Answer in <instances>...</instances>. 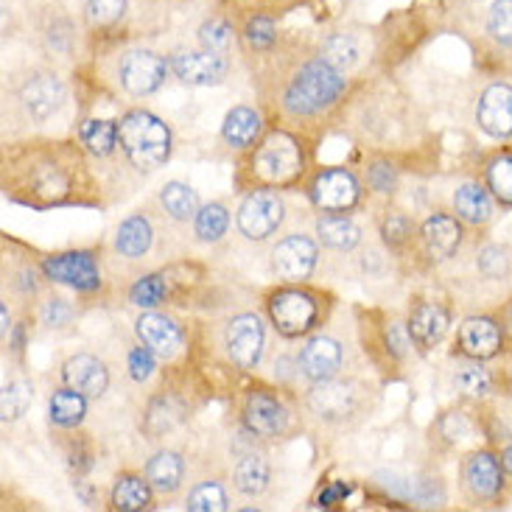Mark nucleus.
Returning <instances> with one entry per match:
<instances>
[{"instance_id":"nucleus-1","label":"nucleus","mask_w":512,"mask_h":512,"mask_svg":"<svg viewBox=\"0 0 512 512\" xmlns=\"http://www.w3.org/2000/svg\"><path fill=\"white\" fill-rule=\"evenodd\" d=\"M6 196L31 208H56L79 202L87 185L82 152L70 143H26L6 154Z\"/></svg>"},{"instance_id":"nucleus-2","label":"nucleus","mask_w":512,"mask_h":512,"mask_svg":"<svg viewBox=\"0 0 512 512\" xmlns=\"http://www.w3.org/2000/svg\"><path fill=\"white\" fill-rule=\"evenodd\" d=\"M247 171L255 188H294L305 174L303 140L283 129L263 135L252 146Z\"/></svg>"},{"instance_id":"nucleus-3","label":"nucleus","mask_w":512,"mask_h":512,"mask_svg":"<svg viewBox=\"0 0 512 512\" xmlns=\"http://www.w3.org/2000/svg\"><path fill=\"white\" fill-rule=\"evenodd\" d=\"M118 146L129 166L140 174H154L171 160L174 138L163 118L149 110H129L118 121Z\"/></svg>"},{"instance_id":"nucleus-4","label":"nucleus","mask_w":512,"mask_h":512,"mask_svg":"<svg viewBox=\"0 0 512 512\" xmlns=\"http://www.w3.org/2000/svg\"><path fill=\"white\" fill-rule=\"evenodd\" d=\"M345 90L347 82L342 70H336L322 56H317L300 65L291 76L283 90V107L291 115H319L322 110L333 107Z\"/></svg>"},{"instance_id":"nucleus-5","label":"nucleus","mask_w":512,"mask_h":512,"mask_svg":"<svg viewBox=\"0 0 512 512\" xmlns=\"http://www.w3.org/2000/svg\"><path fill=\"white\" fill-rule=\"evenodd\" d=\"M266 314L272 319L277 333L286 339H300L319 325L322 314V297L317 291L305 289L303 283H286L280 289L266 294Z\"/></svg>"},{"instance_id":"nucleus-6","label":"nucleus","mask_w":512,"mask_h":512,"mask_svg":"<svg viewBox=\"0 0 512 512\" xmlns=\"http://www.w3.org/2000/svg\"><path fill=\"white\" fill-rule=\"evenodd\" d=\"M507 468L499 454L479 448L462 462V490L473 504H496L504 496Z\"/></svg>"},{"instance_id":"nucleus-7","label":"nucleus","mask_w":512,"mask_h":512,"mask_svg":"<svg viewBox=\"0 0 512 512\" xmlns=\"http://www.w3.org/2000/svg\"><path fill=\"white\" fill-rule=\"evenodd\" d=\"M308 199L322 213H350L359 208L361 185L347 168H319L308 180Z\"/></svg>"},{"instance_id":"nucleus-8","label":"nucleus","mask_w":512,"mask_h":512,"mask_svg":"<svg viewBox=\"0 0 512 512\" xmlns=\"http://www.w3.org/2000/svg\"><path fill=\"white\" fill-rule=\"evenodd\" d=\"M286 219V205L275 194V188H255L244 196V202L238 205L236 224L238 233L247 241H266L275 236L277 227Z\"/></svg>"},{"instance_id":"nucleus-9","label":"nucleus","mask_w":512,"mask_h":512,"mask_svg":"<svg viewBox=\"0 0 512 512\" xmlns=\"http://www.w3.org/2000/svg\"><path fill=\"white\" fill-rule=\"evenodd\" d=\"M40 269L48 280L70 286V289L76 291H84V294L101 289V266H98L96 252L90 250H70L48 255V258H42Z\"/></svg>"},{"instance_id":"nucleus-10","label":"nucleus","mask_w":512,"mask_h":512,"mask_svg":"<svg viewBox=\"0 0 512 512\" xmlns=\"http://www.w3.org/2000/svg\"><path fill=\"white\" fill-rule=\"evenodd\" d=\"M364 389L356 381H319L308 392V409L325 423H345L361 412Z\"/></svg>"},{"instance_id":"nucleus-11","label":"nucleus","mask_w":512,"mask_h":512,"mask_svg":"<svg viewBox=\"0 0 512 512\" xmlns=\"http://www.w3.org/2000/svg\"><path fill=\"white\" fill-rule=\"evenodd\" d=\"M171 65L160 54L135 48L118 59V82L129 96H152L166 84Z\"/></svg>"},{"instance_id":"nucleus-12","label":"nucleus","mask_w":512,"mask_h":512,"mask_svg":"<svg viewBox=\"0 0 512 512\" xmlns=\"http://www.w3.org/2000/svg\"><path fill=\"white\" fill-rule=\"evenodd\" d=\"M241 420L250 434L261 440H277L289 429V409L269 389H250L244 406H241Z\"/></svg>"},{"instance_id":"nucleus-13","label":"nucleus","mask_w":512,"mask_h":512,"mask_svg":"<svg viewBox=\"0 0 512 512\" xmlns=\"http://www.w3.org/2000/svg\"><path fill=\"white\" fill-rule=\"evenodd\" d=\"M266 333L258 314H238L224 328V350L241 370H255L263 356Z\"/></svg>"},{"instance_id":"nucleus-14","label":"nucleus","mask_w":512,"mask_h":512,"mask_svg":"<svg viewBox=\"0 0 512 512\" xmlns=\"http://www.w3.org/2000/svg\"><path fill=\"white\" fill-rule=\"evenodd\" d=\"M317 261V241L303 236V233L286 236L283 241H277V247L272 250V272L283 283H303V280H308L317 269Z\"/></svg>"},{"instance_id":"nucleus-15","label":"nucleus","mask_w":512,"mask_h":512,"mask_svg":"<svg viewBox=\"0 0 512 512\" xmlns=\"http://www.w3.org/2000/svg\"><path fill=\"white\" fill-rule=\"evenodd\" d=\"M65 96H68L65 84L51 70H34L28 79H23L20 90H17V98H20V104H23V110L28 112L31 121L54 118L56 112L62 110Z\"/></svg>"},{"instance_id":"nucleus-16","label":"nucleus","mask_w":512,"mask_h":512,"mask_svg":"<svg viewBox=\"0 0 512 512\" xmlns=\"http://www.w3.org/2000/svg\"><path fill=\"white\" fill-rule=\"evenodd\" d=\"M504 328H501L499 317H487V314H479V317L462 319L457 331V347L459 356L473 361H490L499 356L504 350Z\"/></svg>"},{"instance_id":"nucleus-17","label":"nucleus","mask_w":512,"mask_h":512,"mask_svg":"<svg viewBox=\"0 0 512 512\" xmlns=\"http://www.w3.org/2000/svg\"><path fill=\"white\" fill-rule=\"evenodd\" d=\"M171 73L188 87H210V84H219L230 70L227 54H216L208 48H199V51H174L171 59Z\"/></svg>"},{"instance_id":"nucleus-18","label":"nucleus","mask_w":512,"mask_h":512,"mask_svg":"<svg viewBox=\"0 0 512 512\" xmlns=\"http://www.w3.org/2000/svg\"><path fill=\"white\" fill-rule=\"evenodd\" d=\"M420 241H423V250L431 263L451 261L465 241L462 219L451 216V213H431L420 227Z\"/></svg>"},{"instance_id":"nucleus-19","label":"nucleus","mask_w":512,"mask_h":512,"mask_svg":"<svg viewBox=\"0 0 512 512\" xmlns=\"http://www.w3.org/2000/svg\"><path fill=\"white\" fill-rule=\"evenodd\" d=\"M135 333L143 345L152 350L157 359L171 361L177 359L185 347V333L182 328L166 314H157V311H146L135 319Z\"/></svg>"},{"instance_id":"nucleus-20","label":"nucleus","mask_w":512,"mask_h":512,"mask_svg":"<svg viewBox=\"0 0 512 512\" xmlns=\"http://www.w3.org/2000/svg\"><path fill=\"white\" fill-rule=\"evenodd\" d=\"M476 124L496 140L512 138V84L493 82L476 104Z\"/></svg>"},{"instance_id":"nucleus-21","label":"nucleus","mask_w":512,"mask_h":512,"mask_svg":"<svg viewBox=\"0 0 512 512\" xmlns=\"http://www.w3.org/2000/svg\"><path fill=\"white\" fill-rule=\"evenodd\" d=\"M409 336L417 345V350H431L434 345L443 342V336L448 333V325H451V314L448 308H443L434 300H417L412 308H409Z\"/></svg>"},{"instance_id":"nucleus-22","label":"nucleus","mask_w":512,"mask_h":512,"mask_svg":"<svg viewBox=\"0 0 512 512\" xmlns=\"http://www.w3.org/2000/svg\"><path fill=\"white\" fill-rule=\"evenodd\" d=\"M62 381H65V387L82 392L84 398H101L110 387V370L96 356L79 353V356H70L62 364Z\"/></svg>"},{"instance_id":"nucleus-23","label":"nucleus","mask_w":512,"mask_h":512,"mask_svg":"<svg viewBox=\"0 0 512 512\" xmlns=\"http://www.w3.org/2000/svg\"><path fill=\"white\" fill-rule=\"evenodd\" d=\"M300 370L311 381H331L342 370V345L331 336H314L300 350Z\"/></svg>"},{"instance_id":"nucleus-24","label":"nucleus","mask_w":512,"mask_h":512,"mask_svg":"<svg viewBox=\"0 0 512 512\" xmlns=\"http://www.w3.org/2000/svg\"><path fill=\"white\" fill-rule=\"evenodd\" d=\"M493 194L487 191V185L479 182H462L454 191V213L471 227H485L493 219Z\"/></svg>"},{"instance_id":"nucleus-25","label":"nucleus","mask_w":512,"mask_h":512,"mask_svg":"<svg viewBox=\"0 0 512 512\" xmlns=\"http://www.w3.org/2000/svg\"><path fill=\"white\" fill-rule=\"evenodd\" d=\"M222 138L233 149H252L263 138V118L261 112L252 107H233L224 115Z\"/></svg>"},{"instance_id":"nucleus-26","label":"nucleus","mask_w":512,"mask_h":512,"mask_svg":"<svg viewBox=\"0 0 512 512\" xmlns=\"http://www.w3.org/2000/svg\"><path fill=\"white\" fill-rule=\"evenodd\" d=\"M154 499V487L140 473H118L115 485L110 490L112 510L118 512H140L149 510Z\"/></svg>"},{"instance_id":"nucleus-27","label":"nucleus","mask_w":512,"mask_h":512,"mask_svg":"<svg viewBox=\"0 0 512 512\" xmlns=\"http://www.w3.org/2000/svg\"><path fill=\"white\" fill-rule=\"evenodd\" d=\"M146 479L152 482L154 493L160 496H174L182 487L185 479V459L177 451H157L149 462H146Z\"/></svg>"},{"instance_id":"nucleus-28","label":"nucleus","mask_w":512,"mask_h":512,"mask_svg":"<svg viewBox=\"0 0 512 512\" xmlns=\"http://www.w3.org/2000/svg\"><path fill=\"white\" fill-rule=\"evenodd\" d=\"M152 244V222L146 216H140V213L124 219L121 227H118V233H115V250H118V255H124V258H143L146 252L152 250Z\"/></svg>"},{"instance_id":"nucleus-29","label":"nucleus","mask_w":512,"mask_h":512,"mask_svg":"<svg viewBox=\"0 0 512 512\" xmlns=\"http://www.w3.org/2000/svg\"><path fill=\"white\" fill-rule=\"evenodd\" d=\"M317 236L325 247H331L336 252H350L353 247H359L361 227L350 216L342 213H325L317 222Z\"/></svg>"},{"instance_id":"nucleus-30","label":"nucleus","mask_w":512,"mask_h":512,"mask_svg":"<svg viewBox=\"0 0 512 512\" xmlns=\"http://www.w3.org/2000/svg\"><path fill=\"white\" fill-rule=\"evenodd\" d=\"M87 401L82 392H76L73 387L56 389L48 401V415H51V423L59 426V429H76L82 426L84 415H87Z\"/></svg>"},{"instance_id":"nucleus-31","label":"nucleus","mask_w":512,"mask_h":512,"mask_svg":"<svg viewBox=\"0 0 512 512\" xmlns=\"http://www.w3.org/2000/svg\"><path fill=\"white\" fill-rule=\"evenodd\" d=\"M79 143L93 157H110L118 146V121L107 118H84L79 124Z\"/></svg>"},{"instance_id":"nucleus-32","label":"nucleus","mask_w":512,"mask_h":512,"mask_svg":"<svg viewBox=\"0 0 512 512\" xmlns=\"http://www.w3.org/2000/svg\"><path fill=\"white\" fill-rule=\"evenodd\" d=\"M160 205H163V210L174 222H194L196 213L202 208L199 205V194L188 182L180 180H171L160 188Z\"/></svg>"},{"instance_id":"nucleus-33","label":"nucleus","mask_w":512,"mask_h":512,"mask_svg":"<svg viewBox=\"0 0 512 512\" xmlns=\"http://www.w3.org/2000/svg\"><path fill=\"white\" fill-rule=\"evenodd\" d=\"M233 479H236V490L238 493H244V496H261L263 490L269 487V479H272V468H269V459L263 457V454H244V457L238 459L236 473H233Z\"/></svg>"},{"instance_id":"nucleus-34","label":"nucleus","mask_w":512,"mask_h":512,"mask_svg":"<svg viewBox=\"0 0 512 512\" xmlns=\"http://www.w3.org/2000/svg\"><path fill=\"white\" fill-rule=\"evenodd\" d=\"M485 185L501 208L512 210V152H493L485 163Z\"/></svg>"},{"instance_id":"nucleus-35","label":"nucleus","mask_w":512,"mask_h":512,"mask_svg":"<svg viewBox=\"0 0 512 512\" xmlns=\"http://www.w3.org/2000/svg\"><path fill=\"white\" fill-rule=\"evenodd\" d=\"M454 384L465 398H485L496 387V378L485 367V361L468 359V364H459L454 373Z\"/></svg>"},{"instance_id":"nucleus-36","label":"nucleus","mask_w":512,"mask_h":512,"mask_svg":"<svg viewBox=\"0 0 512 512\" xmlns=\"http://www.w3.org/2000/svg\"><path fill=\"white\" fill-rule=\"evenodd\" d=\"M227 227H230V213L224 208L222 202H210V205H202L199 213H196L194 219V230L199 241H205V244H216V241H222L224 233H227Z\"/></svg>"},{"instance_id":"nucleus-37","label":"nucleus","mask_w":512,"mask_h":512,"mask_svg":"<svg viewBox=\"0 0 512 512\" xmlns=\"http://www.w3.org/2000/svg\"><path fill=\"white\" fill-rule=\"evenodd\" d=\"M319 56L336 70H347L359 62V45L350 34H331L319 45Z\"/></svg>"},{"instance_id":"nucleus-38","label":"nucleus","mask_w":512,"mask_h":512,"mask_svg":"<svg viewBox=\"0 0 512 512\" xmlns=\"http://www.w3.org/2000/svg\"><path fill=\"white\" fill-rule=\"evenodd\" d=\"M129 0H87L84 3V17L93 31H107L124 20Z\"/></svg>"},{"instance_id":"nucleus-39","label":"nucleus","mask_w":512,"mask_h":512,"mask_svg":"<svg viewBox=\"0 0 512 512\" xmlns=\"http://www.w3.org/2000/svg\"><path fill=\"white\" fill-rule=\"evenodd\" d=\"M230 507V501H227V490H224L222 482H199V485L188 493V499H185V510L191 512H222Z\"/></svg>"},{"instance_id":"nucleus-40","label":"nucleus","mask_w":512,"mask_h":512,"mask_svg":"<svg viewBox=\"0 0 512 512\" xmlns=\"http://www.w3.org/2000/svg\"><path fill=\"white\" fill-rule=\"evenodd\" d=\"M412 236H415V222L401 210H389L381 219V238L392 252L406 250L412 244Z\"/></svg>"},{"instance_id":"nucleus-41","label":"nucleus","mask_w":512,"mask_h":512,"mask_svg":"<svg viewBox=\"0 0 512 512\" xmlns=\"http://www.w3.org/2000/svg\"><path fill=\"white\" fill-rule=\"evenodd\" d=\"M34 401V387L23 381V378H14L3 387V403H0V412H3V420L6 423H14L20 417L26 415L28 406Z\"/></svg>"},{"instance_id":"nucleus-42","label":"nucleus","mask_w":512,"mask_h":512,"mask_svg":"<svg viewBox=\"0 0 512 512\" xmlns=\"http://www.w3.org/2000/svg\"><path fill=\"white\" fill-rule=\"evenodd\" d=\"M166 294V277L160 275V272H154V275H143L140 280L132 283V289H129V303L138 305V308H157V305L166 300Z\"/></svg>"},{"instance_id":"nucleus-43","label":"nucleus","mask_w":512,"mask_h":512,"mask_svg":"<svg viewBox=\"0 0 512 512\" xmlns=\"http://www.w3.org/2000/svg\"><path fill=\"white\" fill-rule=\"evenodd\" d=\"M244 40L252 51H269L275 48L277 42V26L272 14H252L250 20L244 23Z\"/></svg>"},{"instance_id":"nucleus-44","label":"nucleus","mask_w":512,"mask_h":512,"mask_svg":"<svg viewBox=\"0 0 512 512\" xmlns=\"http://www.w3.org/2000/svg\"><path fill=\"white\" fill-rule=\"evenodd\" d=\"M487 34L501 48H512V0H493L487 12Z\"/></svg>"},{"instance_id":"nucleus-45","label":"nucleus","mask_w":512,"mask_h":512,"mask_svg":"<svg viewBox=\"0 0 512 512\" xmlns=\"http://www.w3.org/2000/svg\"><path fill=\"white\" fill-rule=\"evenodd\" d=\"M199 42L202 48L216 51V54H227L230 45H233V26L224 20V17H210L199 28Z\"/></svg>"},{"instance_id":"nucleus-46","label":"nucleus","mask_w":512,"mask_h":512,"mask_svg":"<svg viewBox=\"0 0 512 512\" xmlns=\"http://www.w3.org/2000/svg\"><path fill=\"white\" fill-rule=\"evenodd\" d=\"M476 266L490 280H501V277H507L512 272V255L501 244H487L485 250L479 252V258H476Z\"/></svg>"},{"instance_id":"nucleus-47","label":"nucleus","mask_w":512,"mask_h":512,"mask_svg":"<svg viewBox=\"0 0 512 512\" xmlns=\"http://www.w3.org/2000/svg\"><path fill=\"white\" fill-rule=\"evenodd\" d=\"M367 185L381 196L395 194V188H398V168L387 163V160H375L367 168Z\"/></svg>"},{"instance_id":"nucleus-48","label":"nucleus","mask_w":512,"mask_h":512,"mask_svg":"<svg viewBox=\"0 0 512 512\" xmlns=\"http://www.w3.org/2000/svg\"><path fill=\"white\" fill-rule=\"evenodd\" d=\"M126 364H129V375H132V381H149L157 370V356H154L149 347L140 342L138 347H132L129 350V356H126Z\"/></svg>"},{"instance_id":"nucleus-49","label":"nucleus","mask_w":512,"mask_h":512,"mask_svg":"<svg viewBox=\"0 0 512 512\" xmlns=\"http://www.w3.org/2000/svg\"><path fill=\"white\" fill-rule=\"evenodd\" d=\"M468 429H471V426H468V420H465L462 412H448V415L440 417V423H437V431H440V437H443L448 445L465 440Z\"/></svg>"},{"instance_id":"nucleus-50","label":"nucleus","mask_w":512,"mask_h":512,"mask_svg":"<svg viewBox=\"0 0 512 512\" xmlns=\"http://www.w3.org/2000/svg\"><path fill=\"white\" fill-rule=\"evenodd\" d=\"M70 317H73V308H70L68 300H62V297H51L45 308H42V319H45V325H51V328H62V325H68Z\"/></svg>"},{"instance_id":"nucleus-51","label":"nucleus","mask_w":512,"mask_h":512,"mask_svg":"<svg viewBox=\"0 0 512 512\" xmlns=\"http://www.w3.org/2000/svg\"><path fill=\"white\" fill-rule=\"evenodd\" d=\"M499 322H501V328H504V336L512 339V300L499 311Z\"/></svg>"},{"instance_id":"nucleus-52","label":"nucleus","mask_w":512,"mask_h":512,"mask_svg":"<svg viewBox=\"0 0 512 512\" xmlns=\"http://www.w3.org/2000/svg\"><path fill=\"white\" fill-rule=\"evenodd\" d=\"M501 462H504L507 473H512V440H507V443H504V448H501Z\"/></svg>"},{"instance_id":"nucleus-53","label":"nucleus","mask_w":512,"mask_h":512,"mask_svg":"<svg viewBox=\"0 0 512 512\" xmlns=\"http://www.w3.org/2000/svg\"><path fill=\"white\" fill-rule=\"evenodd\" d=\"M510 384H512V367H510Z\"/></svg>"}]
</instances>
